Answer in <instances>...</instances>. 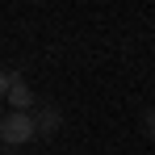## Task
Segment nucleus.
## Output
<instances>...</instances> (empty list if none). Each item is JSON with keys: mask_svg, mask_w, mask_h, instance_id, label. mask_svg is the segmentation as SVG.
I'll return each mask as SVG.
<instances>
[{"mask_svg": "<svg viewBox=\"0 0 155 155\" xmlns=\"http://www.w3.org/2000/svg\"><path fill=\"white\" fill-rule=\"evenodd\" d=\"M34 101H38V97H34V88L25 84V76L13 71V88H8V105H13V113H29Z\"/></svg>", "mask_w": 155, "mask_h": 155, "instance_id": "obj_2", "label": "nucleus"}, {"mask_svg": "<svg viewBox=\"0 0 155 155\" xmlns=\"http://www.w3.org/2000/svg\"><path fill=\"white\" fill-rule=\"evenodd\" d=\"M59 126H63V113H59L54 105H42V109L34 113V130H38L42 138H51V134H59Z\"/></svg>", "mask_w": 155, "mask_h": 155, "instance_id": "obj_3", "label": "nucleus"}, {"mask_svg": "<svg viewBox=\"0 0 155 155\" xmlns=\"http://www.w3.org/2000/svg\"><path fill=\"white\" fill-rule=\"evenodd\" d=\"M0 122H4V113H0Z\"/></svg>", "mask_w": 155, "mask_h": 155, "instance_id": "obj_6", "label": "nucleus"}, {"mask_svg": "<svg viewBox=\"0 0 155 155\" xmlns=\"http://www.w3.org/2000/svg\"><path fill=\"white\" fill-rule=\"evenodd\" d=\"M8 88H13V71H0V101H8Z\"/></svg>", "mask_w": 155, "mask_h": 155, "instance_id": "obj_4", "label": "nucleus"}, {"mask_svg": "<svg viewBox=\"0 0 155 155\" xmlns=\"http://www.w3.org/2000/svg\"><path fill=\"white\" fill-rule=\"evenodd\" d=\"M143 126H147V138H155V109L147 113V117H143Z\"/></svg>", "mask_w": 155, "mask_h": 155, "instance_id": "obj_5", "label": "nucleus"}, {"mask_svg": "<svg viewBox=\"0 0 155 155\" xmlns=\"http://www.w3.org/2000/svg\"><path fill=\"white\" fill-rule=\"evenodd\" d=\"M34 134H38V130H34V113H4V122H0V138H4L8 147H25Z\"/></svg>", "mask_w": 155, "mask_h": 155, "instance_id": "obj_1", "label": "nucleus"}]
</instances>
